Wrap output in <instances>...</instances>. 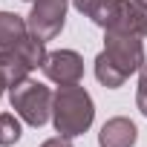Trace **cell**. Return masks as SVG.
<instances>
[{"instance_id":"1","label":"cell","mask_w":147,"mask_h":147,"mask_svg":"<svg viewBox=\"0 0 147 147\" xmlns=\"http://www.w3.org/2000/svg\"><path fill=\"white\" fill-rule=\"evenodd\" d=\"M104 52L95 58V78L115 90L121 87L136 69H141L144 63V46H141V35L138 32H124V29H104Z\"/></svg>"},{"instance_id":"14","label":"cell","mask_w":147,"mask_h":147,"mask_svg":"<svg viewBox=\"0 0 147 147\" xmlns=\"http://www.w3.org/2000/svg\"><path fill=\"white\" fill-rule=\"evenodd\" d=\"M133 3H136L138 9H147V0H133Z\"/></svg>"},{"instance_id":"5","label":"cell","mask_w":147,"mask_h":147,"mask_svg":"<svg viewBox=\"0 0 147 147\" xmlns=\"http://www.w3.org/2000/svg\"><path fill=\"white\" fill-rule=\"evenodd\" d=\"M63 20H66V0H35L26 26L38 40L46 43L63 29Z\"/></svg>"},{"instance_id":"7","label":"cell","mask_w":147,"mask_h":147,"mask_svg":"<svg viewBox=\"0 0 147 147\" xmlns=\"http://www.w3.org/2000/svg\"><path fill=\"white\" fill-rule=\"evenodd\" d=\"M124 6H127V0H75V9L104 29H110L121 18Z\"/></svg>"},{"instance_id":"2","label":"cell","mask_w":147,"mask_h":147,"mask_svg":"<svg viewBox=\"0 0 147 147\" xmlns=\"http://www.w3.org/2000/svg\"><path fill=\"white\" fill-rule=\"evenodd\" d=\"M92 118H95V107H92V98L84 87L69 84L52 95V121L61 136L72 138V136L87 133Z\"/></svg>"},{"instance_id":"12","label":"cell","mask_w":147,"mask_h":147,"mask_svg":"<svg viewBox=\"0 0 147 147\" xmlns=\"http://www.w3.org/2000/svg\"><path fill=\"white\" fill-rule=\"evenodd\" d=\"M141 35L147 38V9H144V18H141Z\"/></svg>"},{"instance_id":"8","label":"cell","mask_w":147,"mask_h":147,"mask_svg":"<svg viewBox=\"0 0 147 147\" xmlns=\"http://www.w3.org/2000/svg\"><path fill=\"white\" fill-rule=\"evenodd\" d=\"M136 138H138V130H136V124H133L130 118H124V115L110 118V121L101 127V133H98V144H101V147H133Z\"/></svg>"},{"instance_id":"4","label":"cell","mask_w":147,"mask_h":147,"mask_svg":"<svg viewBox=\"0 0 147 147\" xmlns=\"http://www.w3.org/2000/svg\"><path fill=\"white\" fill-rule=\"evenodd\" d=\"M12 107L26 124L40 127V124H46V118L52 113V92L43 84L26 78L18 87H12Z\"/></svg>"},{"instance_id":"6","label":"cell","mask_w":147,"mask_h":147,"mask_svg":"<svg viewBox=\"0 0 147 147\" xmlns=\"http://www.w3.org/2000/svg\"><path fill=\"white\" fill-rule=\"evenodd\" d=\"M43 72L46 78L61 84V87H69V84H78L81 75H84V61L78 52L72 49H61V52H49L46 61H43Z\"/></svg>"},{"instance_id":"10","label":"cell","mask_w":147,"mask_h":147,"mask_svg":"<svg viewBox=\"0 0 147 147\" xmlns=\"http://www.w3.org/2000/svg\"><path fill=\"white\" fill-rule=\"evenodd\" d=\"M136 104H138V110L147 115V61H144L141 69H138V95H136Z\"/></svg>"},{"instance_id":"11","label":"cell","mask_w":147,"mask_h":147,"mask_svg":"<svg viewBox=\"0 0 147 147\" xmlns=\"http://www.w3.org/2000/svg\"><path fill=\"white\" fill-rule=\"evenodd\" d=\"M40 147H72V141H69L66 136H61V133H58L55 138H49V141H43Z\"/></svg>"},{"instance_id":"9","label":"cell","mask_w":147,"mask_h":147,"mask_svg":"<svg viewBox=\"0 0 147 147\" xmlns=\"http://www.w3.org/2000/svg\"><path fill=\"white\" fill-rule=\"evenodd\" d=\"M20 138V121L15 118V113H0V144L9 147Z\"/></svg>"},{"instance_id":"3","label":"cell","mask_w":147,"mask_h":147,"mask_svg":"<svg viewBox=\"0 0 147 147\" xmlns=\"http://www.w3.org/2000/svg\"><path fill=\"white\" fill-rule=\"evenodd\" d=\"M20 55L29 69L35 66H43L46 61V49H43V40H38L26 20H20V15H12V12H0V55Z\"/></svg>"},{"instance_id":"13","label":"cell","mask_w":147,"mask_h":147,"mask_svg":"<svg viewBox=\"0 0 147 147\" xmlns=\"http://www.w3.org/2000/svg\"><path fill=\"white\" fill-rule=\"evenodd\" d=\"M3 87H9V81H6V75L0 72V95H3Z\"/></svg>"}]
</instances>
